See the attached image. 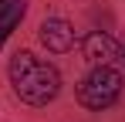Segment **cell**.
I'll list each match as a JSON object with an SVG mask.
<instances>
[{
	"label": "cell",
	"mask_w": 125,
	"mask_h": 122,
	"mask_svg": "<svg viewBox=\"0 0 125 122\" xmlns=\"http://www.w3.org/2000/svg\"><path fill=\"white\" fill-rule=\"evenodd\" d=\"M10 85L27 105H47L61 92V75L54 64L34 58L31 51H21L10 61Z\"/></svg>",
	"instance_id": "6da1fadb"
},
{
	"label": "cell",
	"mask_w": 125,
	"mask_h": 122,
	"mask_svg": "<svg viewBox=\"0 0 125 122\" xmlns=\"http://www.w3.org/2000/svg\"><path fill=\"white\" fill-rule=\"evenodd\" d=\"M122 95V75L112 64H95V71L78 85V102L84 109H108Z\"/></svg>",
	"instance_id": "7a4b0ae2"
},
{
	"label": "cell",
	"mask_w": 125,
	"mask_h": 122,
	"mask_svg": "<svg viewBox=\"0 0 125 122\" xmlns=\"http://www.w3.org/2000/svg\"><path fill=\"white\" fill-rule=\"evenodd\" d=\"M41 44L47 48V51H54V54H64V51H71L74 48V27L68 24V20L61 17H47L41 24Z\"/></svg>",
	"instance_id": "3957f363"
},
{
	"label": "cell",
	"mask_w": 125,
	"mask_h": 122,
	"mask_svg": "<svg viewBox=\"0 0 125 122\" xmlns=\"http://www.w3.org/2000/svg\"><path fill=\"white\" fill-rule=\"evenodd\" d=\"M81 54H84L88 64H112V61L118 58V44L108 37V34H102V31H91L81 41Z\"/></svg>",
	"instance_id": "277c9868"
},
{
	"label": "cell",
	"mask_w": 125,
	"mask_h": 122,
	"mask_svg": "<svg viewBox=\"0 0 125 122\" xmlns=\"http://www.w3.org/2000/svg\"><path fill=\"white\" fill-rule=\"evenodd\" d=\"M24 0H0V31L3 34H10L17 24L24 20Z\"/></svg>",
	"instance_id": "5b68a950"
},
{
	"label": "cell",
	"mask_w": 125,
	"mask_h": 122,
	"mask_svg": "<svg viewBox=\"0 0 125 122\" xmlns=\"http://www.w3.org/2000/svg\"><path fill=\"white\" fill-rule=\"evenodd\" d=\"M3 41H7V34H3V31H0V48H3Z\"/></svg>",
	"instance_id": "8992f818"
}]
</instances>
